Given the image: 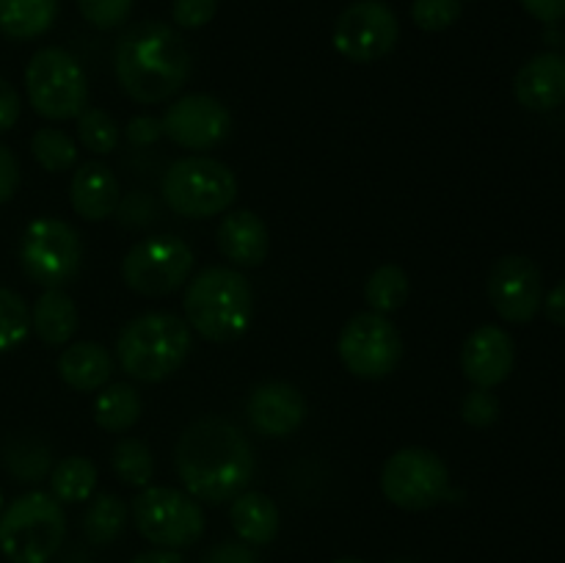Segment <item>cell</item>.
Wrapping results in <instances>:
<instances>
[{
  "label": "cell",
  "mask_w": 565,
  "mask_h": 563,
  "mask_svg": "<svg viewBox=\"0 0 565 563\" xmlns=\"http://www.w3.org/2000/svg\"><path fill=\"white\" fill-rule=\"evenodd\" d=\"M22 114V99L6 77H0V132H9Z\"/></svg>",
  "instance_id": "b9f144b4"
},
{
  "label": "cell",
  "mask_w": 565,
  "mask_h": 563,
  "mask_svg": "<svg viewBox=\"0 0 565 563\" xmlns=\"http://www.w3.org/2000/svg\"><path fill=\"white\" fill-rule=\"evenodd\" d=\"M20 268L44 290L72 285L83 268V241L75 226L61 219L31 221L20 241Z\"/></svg>",
  "instance_id": "9c48e42d"
},
{
  "label": "cell",
  "mask_w": 565,
  "mask_h": 563,
  "mask_svg": "<svg viewBox=\"0 0 565 563\" xmlns=\"http://www.w3.org/2000/svg\"><path fill=\"white\" fill-rule=\"evenodd\" d=\"M513 94L519 105L535 114L555 110L565 103V59L557 53L533 55L513 81Z\"/></svg>",
  "instance_id": "ac0fdd59"
},
{
  "label": "cell",
  "mask_w": 565,
  "mask_h": 563,
  "mask_svg": "<svg viewBox=\"0 0 565 563\" xmlns=\"http://www.w3.org/2000/svg\"><path fill=\"white\" fill-rule=\"evenodd\" d=\"M160 121H163L166 138L193 152H207L218 147L232 132L230 108L218 97L202 92L174 99Z\"/></svg>",
  "instance_id": "9a60e30c"
},
{
  "label": "cell",
  "mask_w": 565,
  "mask_h": 563,
  "mask_svg": "<svg viewBox=\"0 0 565 563\" xmlns=\"http://www.w3.org/2000/svg\"><path fill=\"white\" fill-rule=\"evenodd\" d=\"M130 563H188V561L177 550H149V552H141L138 557H132Z\"/></svg>",
  "instance_id": "f6af8a7d"
},
{
  "label": "cell",
  "mask_w": 565,
  "mask_h": 563,
  "mask_svg": "<svg viewBox=\"0 0 565 563\" xmlns=\"http://www.w3.org/2000/svg\"><path fill=\"white\" fill-rule=\"evenodd\" d=\"M408 293H412V279L395 263L379 265L364 282V298L370 304V312L386 315V318L408 301Z\"/></svg>",
  "instance_id": "f1b7e54d"
},
{
  "label": "cell",
  "mask_w": 565,
  "mask_h": 563,
  "mask_svg": "<svg viewBox=\"0 0 565 563\" xmlns=\"http://www.w3.org/2000/svg\"><path fill=\"white\" fill-rule=\"evenodd\" d=\"M0 511H3V491H0Z\"/></svg>",
  "instance_id": "c3c4849f"
},
{
  "label": "cell",
  "mask_w": 565,
  "mask_h": 563,
  "mask_svg": "<svg viewBox=\"0 0 565 563\" xmlns=\"http://www.w3.org/2000/svg\"><path fill=\"white\" fill-rule=\"evenodd\" d=\"M191 326L171 312H147L121 326L116 359L130 379L158 384L174 375L191 357Z\"/></svg>",
  "instance_id": "277c9868"
},
{
  "label": "cell",
  "mask_w": 565,
  "mask_h": 563,
  "mask_svg": "<svg viewBox=\"0 0 565 563\" xmlns=\"http://www.w3.org/2000/svg\"><path fill=\"white\" fill-rule=\"evenodd\" d=\"M522 6L541 22H557L565 17V0H522Z\"/></svg>",
  "instance_id": "7bdbcfd3"
},
{
  "label": "cell",
  "mask_w": 565,
  "mask_h": 563,
  "mask_svg": "<svg viewBox=\"0 0 565 563\" xmlns=\"http://www.w3.org/2000/svg\"><path fill=\"white\" fill-rule=\"evenodd\" d=\"M127 517H130V508H127V502L119 495H108V491L94 495L81 519L83 535L94 546L114 544L125 533Z\"/></svg>",
  "instance_id": "484cf974"
},
{
  "label": "cell",
  "mask_w": 565,
  "mask_h": 563,
  "mask_svg": "<svg viewBox=\"0 0 565 563\" xmlns=\"http://www.w3.org/2000/svg\"><path fill=\"white\" fill-rule=\"evenodd\" d=\"M174 467L193 500L221 506L252 486L257 458L248 436L232 419L207 414L180 434Z\"/></svg>",
  "instance_id": "6da1fadb"
},
{
  "label": "cell",
  "mask_w": 565,
  "mask_h": 563,
  "mask_svg": "<svg viewBox=\"0 0 565 563\" xmlns=\"http://www.w3.org/2000/svg\"><path fill=\"white\" fill-rule=\"evenodd\" d=\"M160 138H163V121L154 119V116H132L127 121V141L136 144V147H149Z\"/></svg>",
  "instance_id": "60d3db41"
},
{
  "label": "cell",
  "mask_w": 565,
  "mask_h": 563,
  "mask_svg": "<svg viewBox=\"0 0 565 563\" xmlns=\"http://www.w3.org/2000/svg\"><path fill=\"white\" fill-rule=\"evenodd\" d=\"M185 323L207 342H232L248 331L254 320V287L237 268L210 265L188 279Z\"/></svg>",
  "instance_id": "3957f363"
},
{
  "label": "cell",
  "mask_w": 565,
  "mask_h": 563,
  "mask_svg": "<svg viewBox=\"0 0 565 563\" xmlns=\"http://www.w3.org/2000/svg\"><path fill=\"white\" fill-rule=\"evenodd\" d=\"M138 533L158 550H185L204 535V511L188 491L171 486H143L130 502Z\"/></svg>",
  "instance_id": "ba28073f"
},
{
  "label": "cell",
  "mask_w": 565,
  "mask_h": 563,
  "mask_svg": "<svg viewBox=\"0 0 565 563\" xmlns=\"http://www.w3.org/2000/svg\"><path fill=\"white\" fill-rule=\"evenodd\" d=\"M31 334V307L17 290L0 287V353L20 348Z\"/></svg>",
  "instance_id": "1f68e13d"
},
{
  "label": "cell",
  "mask_w": 565,
  "mask_h": 563,
  "mask_svg": "<svg viewBox=\"0 0 565 563\" xmlns=\"http://www.w3.org/2000/svg\"><path fill=\"white\" fill-rule=\"evenodd\" d=\"M116 215L125 226H147L149 221H154L158 210H154V202L143 191L127 193L125 199L116 208Z\"/></svg>",
  "instance_id": "74e56055"
},
{
  "label": "cell",
  "mask_w": 565,
  "mask_h": 563,
  "mask_svg": "<svg viewBox=\"0 0 565 563\" xmlns=\"http://www.w3.org/2000/svg\"><path fill=\"white\" fill-rule=\"evenodd\" d=\"M381 491L401 511H428L456 497L450 469L439 453L428 447H403L392 453L381 469Z\"/></svg>",
  "instance_id": "30bf717a"
},
{
  "label": "cell",
  "mask_w": 565,
  "mask_h": 563,
  "mask_svg": "<svg viewBox=\"0 0 565 563\" xmlns=\"http://www.w3.org/2000/svg\"><path fill=\"white\" fill-rule=\"evenodd\" d=\"M489 301L505 323H530L544 304L539 265L524 254H505L489 270Z\"/></svg>",
  "instance_id": "5bb4252c"
},
{
  "label": "cell",
  "mask_w": 565,
  "mask_h": 563,
  "mask_svg": "<svg viewBox=\"0 0 565 563\" xmlns=\"http://www.w3.org/2000/svg\"><path fill=\"white\" fill-rule=\"evenodd\" d=\"M513 364H516V346L502 326L483 323L463 340L461 370L469 384L494 390L513 373Z\"/></svg>",
  "instance_id": "e0dca14e"
},
{
  "label": "cell",
  "mask_w": 565,
  "mask_h": 563,
  "mask_svg": "<svg viewBox=\"0 0 565 563\" xmlns=\"http://www.w3.org/2000/svg\"><path fill=\"white\" fill-rule=\"evenodd\" d=\"M143 401L136 386L110 384L94 401V423L108 434H127L141 419Z\"/></svg>",
  "instance_id": "4316f807"
},
{
  "label": "cell",
  "mask_w": 565,
  "mask_h": 563,
  "mask_svg": "<svg viewBox=\"0 0 565 563\" xmlns=\"http://www.w3.org/2000/svg\"><path fill=\"white\" fill-rule=\"evenodd\" d=\"M77 141L94 155H110L121 141V130L114 116L103 108H86L77 116Z\"/></svg>",
  "instance_id": "d6a6232c"
},
{
  "label": "cell",
  "mask_w": 565,
  "mask_h": 563,
  "mask_svg": "<svg viewBox=\"0 0 565 563\" xmlns=\"http://www.w3.org/2000/svg\"><path fill=\"white\" fill-rule=\"evenodd\" d=\"M218 11V0H174L171 3V22L185 31L204 28Z\"/></svg>",
  "instance_id": "8d00e7d4"
},
{
  "label": "cell",
  "mask_w": 565,
  "mask_h": 563,
  "mask_svg": "<svg viewBox=\"0 0 565 563\" xmlns=\"http://www.w3.org/2000/svg\"><path fill=\"white\" fill-rule=\"evenodd\" d=\"M110 467L121 484L143 489L154 475V456L147 442L127 436V439L116 442L114 450H110Z\"/></svg>",
  "instance_id": "f546056e"
},
{
  "label": "cell",
  "mask_w": 565,
  "mask_h": 563,
  "mask_svg": "<svg viewBox=\"0 0 565 563\" xmlns=\"http://www.w3.org/2000/svg\"><path fill=\"white\" fill-rule=\"evenodd\" d=\"M193 248L182 237L152 235L138 241L121 259V279L138 296H171L193 274Z\"/></svg>",
  "instance_id": "8fae6325"
},
{
  "label": "cell",
  "mask_w": 565,
  "mask_h": 563,
  "mask_svg": "<svg viewBox=\"0 0 565 563\" xmlns=\"http://www.w3.org/2000/svg\"><path fill=\"white\" fill-rule=\"evenodd\" d=\"M461 11V0H414L412 20L419 31L439 33L447 31L450 25H456Z\"/></svg>",
  "instance_id": "836d02e7"
},
{
  "label": "cell",
  "mask_w": 565,
  "mask_h": 563,
  "mask_svg": "<svg viewBox=\"0 0 565 563\" xmlns=\"http://www.w3.org/2000/svg\"><path fill=\"white\" fill-rule=\"evenodd\" d=\"M20 188V160L6 144H0V204L9 202Z\"/></svg>",
  "instance_id": "ab89813d"
},
{
  "label": "cell",
  "mask_w": 565,
  "mask_h": 563,
  "mask_svg": "<svg viewBox=\"0 0 565 563\" xmlns=\"http://www.w3.org/2000/svg\"><path fill=\"white\" fill-rule=\"evenodd\" d=\"M58 17V0H0V33L14 42L44 36Z\"/></svg>",
  "instance_id": "cb8c5ba5"
},
{
  "label": "cell",
  "mask_w": 565,
  "mask_h": 563,
  "mask_svg": "<svg viewBox=\"0 0 565 563\" xmlns=\"http://www.w3.org/2000/svg\"><path fill=\"white\" fill-rule=\"evenodd\" d=\"M64 539V506L50 491H28L0 511V552L6 561L50 563Z\"/></svg>",
  "instance_id": "5b68a950"
},
{
  "label": "cell",
  "mask_w": 565,
  "mask_h": 563,
  "mask_svg": "<svg viewBox=\"0 0 565 563\" xmlns=\"http://www.w3.org/2000/svg\"><path fill=\"white\" fill-rule=\"evenodd\" d=\"M25 94L42 119H77L88 103L86 72L70 50L42 47L25 66Z\"/></svg>",
  "instance_id": "52a82bcc"
},
{
  "label": "cell",
  "mask_w": 565,
  "mask_h": 563,
  "mask_svg": "<svg viewBox=\"0 0 565 563\" xmlns=\"http://www.w3.org/2000/svg\"><path fill=\"white\" fill-rule=\"evenodd\" d=\"M81 326V312L72 296L61 287L44 290L31 307V331L44 342V346H70Z\"/></svg>",
  "instance_id": "603a6c76"
},
{
  "label": "cell",
  "mask_w": 565,
  "mask_h": 563,
  "mask_svg": "<svg viewBox=\"0 0 565 563\" xmlns=\"http://www.w3.org/2000/svg\"><path fill=\"white\" fill-rule=\"evenodd\" d=\"M199 563H259L254 546L243 544V541H221L213 550H207Z\"/></svg>",
  "instance_id": "f35d334b"
},
{
  "label": "cell",
  "mask_w": 565,
  "mask_h": 563,
  "mask_svg": "<svg viewBox=\"0 0 565 563\" xmlns=\"http://www.w3.org/2000/svg\"><path fill=\"white\" fill-rule=\"evenodd\" d=\"M121 188L114 171L99 160L77 166L70 182V204L83 221H105L116 215Z\"/></svg>",
  "instance_id": "d6986e66"
},
{
  "label": "cell",
  "mask_w": 565,
  "mask_h": 563,
  "mask_svg": "<svg viewBox=\"0 0 565 563\" xmlns=\"http://www.w3.org/2000/svg\"><path fill=\"white\" fill-rule=\"evenodd\" d=\"M3 467L20 484H39L53 469V450L39 436H9L0 447Z\"/></svg>",
  "instance_id": "83f0119b"
},
{
  "label": "cell",
  "mask_w": 565,
  "mask_h": 563,
  "mask_svg": "<svg viewBox=\"0 0 565 563\" xmlns=\"http://www.w3.org/2000/svg\"><path fill=\"white\" fill-rule=\"evenodd\" d=\"M331 563H367V561H364V557H337V561Z\"/></svg>",
  "instance_id": "bcb514c9"
},
{
  "label": "cell",
  "mask_w": 565,
  "mask_h": 563,
  "mask_svg": "<svg viewBox=\"0 0 565 563\" xmlns=\"http://www.w3.org/2000/svg\"><path fill=\"white\" fill-rule=\"evenodd\" d=\"M191 50L169 22L143 20L127 28L114 47V75L121 92L141 105L166 103L191 77Z\"/></svg>",
  "instance_id": "7a4b0ae2"
},
{
  "label": "cell",
  "mask_w": 565,
  "mask_h": 563,
  "mask_svg": "<svg viewBox=\"0 0 565 563\" xmlns=\"http://www.w3.org/2000/svg\"><path fill=\"white\" fill-rule=\"evenodd\" d=\"M502 403L500 397L491 390H483V386H475L472 392H467L461 401V417L463 423L472 425V428H489L500 419Z\"/></svg>",
  "instance_id": "d590c367"
},
{
  "label": "cell",
  "mask_w": 565,
  "mask_h": 563,
  "mask_svg": "<svg viewBox=\"0 0 565 563\" xmlns=\"http://www.w3.org/2000/svg\"><path fill=\"white\" fill-rule=\"evenodd\" d=\"M50 495L61 502V506H77V502H88L97 489L99 472L94 467L92 458L86 456H66L50 469Z\"/></svg>",
  "instance_id": "d4e9b609"
},
{
  "label": "cell",
  "mask_w": 565,
  "mask_h": 563,
  "mask_svg": "<svg viewBox=\"0 0 565 563\" xmlns=\"http://www.w3.org/2000/svg\"><path fill=\"white\" fill-rule=\"evenodd\" d=\"M83 20L97 31H114L127 22L132 11V0H77Z\"/></svg>",
  "instance_id": "e575fe53"
},
{
  "label": "cell",
  "mask_w": 565,
  "mask_h": 563,
  "mask_svg": "<svg viewBox=\"0 0 565 563\" xmlns=\"http://www.w3.org/2000/svg\"><path fill=\"white\" fill-rule=\"evenodd\" d=\"M401 22L384 0H356L334 22V50L353 64H373L395 50Z\"/></svg>",
  "instance_id": "4fadbf2b"
},
{
  "label": "cell",
  "mask_w": 565,
  "mask_h": 563,
  "mask_svg": "<svg viewBox=\"0 0 565 563\" xmlns=\"http://www.w3.org/2000/svg\"><path fill=\"white\" fill-rule=\"evenodd\" d=\"M230 522L235 528L237 539L248 546H265L276 541L281 528V511L274 497L263 491H243L232 500Z\"/></svg>",
  "instance_id": "44dd1931"
},
{
  "label": "cell",
  "mask_w": 565,
  "mask_h": 563,
  "mask_svg": "<svg viewBox=\"0 0 565 563\" xmlns=\"http://www.w3.org/2000/svg\"><path fill=\"white\" fill-rule=\"evenodd\" d=\"M546 312V318L552 320V323L557 326H565V282H561L557 287H552L550 296H546V301L541 304Z\"/></svg>",
  "instance_id": "ee69618b"
},
{
  "label": "cell",
  "mask_w": 565,
  "mask_h": 563,
  "mask_svg": "<svg viewBox=\"0 0 565 563\" xmlns=\"http://www.w3.org/2000/svg\"><path fill=\"white\" fill-rule=\"evenodd\" d=\"M58 375L75 392H97L114 375V357L99 342H72L61 351Z\"/></svg>",
  "instance_id": "7402d4cb"
},
{
  "label": "cell",
  "mask_w": 565,
  "mask_h": 563,
  "mask_svg": "<svg viewBox=\"0 0 565 563\" xmlns=\"http://www.w3.org/2000/svg\"><path fill=\"white\" fill-rule=\"evenodd\" d=\"M31 155L50 174H61L77 166V144L58 127H39L31 138Z\"/></svg>",
  "instance_id": "4dcf8cb0"
},
{
  "label": "cell",
  "mask_w": 565,
  "mask_h": 563,
  "mask_svg": "<svg viewBox=\"0 0 565 563\" xmlns=\"http://www.w3.org/2000/svg\"><path fill=\"white\" fill-rule=\"evenodd\" d=\"M337 351L348 373L364 381H379L395 373L401 364L403 337L386 315L367 309L342 326Z\"/></svg>",
  "instance_id": "7c38bea8"
},
{
  "label": "cell",
  "mask_w": 565,
  "mask_h": 563,
  "mask_svg": "<svg viewBox=\"0 0 565 563\" xmlns=\"http://www.w3.org/2000/svg\"><path fill=\"white\" fill-rule=\"evenodd\" d=\"M218 252L237 268H257L270 248L268 226L252 210H230L218 224Z\"/></svg>",
  "instance_id": "ffe728a7"
},
{
  "label": "cell",
  "mask_w": 565,
  "mask_h": 563,
  "mask_svg": "<svg viewBox=\"0 0 565 563\" xmlns=\"http://www.w3.org/2000/svg\"><path fill=\"white\" fill-rule=\"evenodd\" d=\"M160 191L171 213L204 221L226 213L235 204L237 177L221 160L207 155H188L169 166Z\"/></svg>",
  "instance_id": "8992f818"
},
{
  "label": "cell",
  "mask_w": 565,
  "mask_h": 563,
  "mask_svg": "<svg viewBox=\"0 0 565 563\" xmlns=\"http://www.w3.org/2000/svg\"><path fill=\"white\" fill-rule=\"evenodd\" d=\"M390 563H417V561H408V557H397V561H390Z\"/></svg>",
  "instance_id": "7dc6e473"
},
{
  "label": "cell",
  "mask_w": 565,
  "mask_h": 563,
  "mask_svg": "<svg viewBox=\"0 0 565 563\" xmlns=\"http://www.w3.org/2000/svg\"><path fill=\"white\" fill-rule=\"evenodd\" d=\"M307 397L287 381H268L254 386L246 403V417L259 436L285 439L292 436L307 419Z\"/></svg>",
  "instance_id": "2e32d148"
}]
</instances>
